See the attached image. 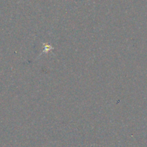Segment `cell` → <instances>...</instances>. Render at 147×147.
I'll use <instances>...</instances> for the list:
<instances>
[]
</instances>
